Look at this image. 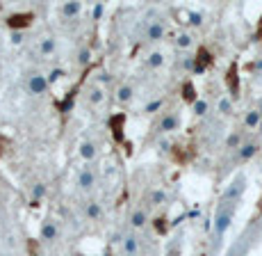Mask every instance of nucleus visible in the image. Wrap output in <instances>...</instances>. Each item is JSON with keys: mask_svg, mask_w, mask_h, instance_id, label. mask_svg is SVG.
I'll return each instance as SVG.
<instances>
[{"mask_svg": "<svg viewBox=\"0 0 262 256\" xmlns=\"http://www.w3.org/2000/svg\"><path fill=\"white\" fill-rule=\"evenodd\" d=\"M258 142H244L242 147L237 149V160H242V163H246V160H251L255 153H258Z\"/></svg>", "mask_w": 262, "mask_h": 256, "instance_id": "obj_16", "label": "nucleus"}, {"mask_svg": "<svg viewBox=\"0 0 262 256\" xmlns=\"http://www.w3.org/2000/svg\"><path fill=\"white\" fill-rule=\"evenodd\" d=\"M194 114H196V117H205V114H208V101L196 99V101H194Z\"/></svg>", "mask_w": 262, "mask_h": 256, "instance_id": "obj_23", "label": "nucleus"}, {"mask_svg": "<svg viewBox=\"0 0 262 256\" xmlns=\"http://www.w3.org/2000/svg\"><path fill=\"white\" fill-rule=\"evenodd\" d=\"M258 110H260V114H262V103H260V105H258Z\"/></svg>", "mask_w": 262, "mask_h": 256, "instance_id": "obj_32", "label": "nucleus"}, {"mask_svg": "<svg viewBox=\"0 0 262 256\" xmlns=\"http://www.w3.org/2000/svg\"><path fill=\"white\" fill-rule=\"evenodd\" d=\"M75 185H78L82 192H92L96 185H98V174H96V169H94V167H82V169L78 172Z\"/></svg>", "mask_w": 262, "mask_h": 256, "instance_id": "obj_5", "label": "nucleus"}, {"mask_svg": "<svg viewBox=\"0 0 262 256\" xmlns=\"http://www.w3.org/2000/svg\"><path fill=\"white\" fill-rule=\"evenodd\" d=\"M219 112L226 114V117H228V114H233V103H230V99H221V101H219Z\"/></svg>", "mask_w": 262, "mask_h": 256, "instance_id": "obj_24", "label": "nucleus"}, {"mask_svg": "<svg viewBox=\"0 0 262 256\" xmlns=\"http://www.w3.org/2000/svg\"><path fill=\"white\" fill-rule=\"evenodd\" d=\"M144 37H146V42H150V44H158V42H162L164 37H167V21L164 18H150V21H146V26H144Z\"/></svg>", "mask_w": 262, "mask_h": 256, "instance_id": "obj_2", "label": "nucleus"}, {"mask_svg": "<svg viewBox=\"0 0 262 256\" xmlns=\"http://www.w3.org/2000/svg\"><path fill=\"white\" fill-rule=\"evenodd\" d=\"M133 99H135V87L130 83H121L117 87V101L121 105H128L133 103Z\"/></svg>", "mask_w": 262, "mask_h": 256, "instance_id": "obj_12", "label": "nucleus"}, {"mask_svg": "<svg viewBox=\"0 0 262 256\" xmlns=\"http://www.w3.org/2000/svg\"><path fill=\"white\" fill-rule=\"evenodd\" d=\"M246 192V176L244 174H239V176H235L230 181V185L224 190V194H221L219 202H233V204H239L242 194Z\"/></svg>", "mask_w": 262, "mask_h": 256, "instance_id": "obj_3", "label": "nucleus"}, {"mask_svg": "<svg viewBox=\"0 0 262 256\" xmlns=\"http://www.w3.org/2000/svg\"><path fill=\"white\" fill-rule=\"evenodd\" d=\"M167 256H180V247H176V245H173V247L169 249V254H167Z\"/></svg>", "mask_w": 262, "mask_h": 256, "instance_id": "obj_31", "label": "nucleus"}, {"mask_svg": "<svg viewBox=\"0 0 262 256\" xmlns=\"http://www.w3.org/2000/svg\"><path fill=\"white\" fill-rule=\"evenodd\" d=\"M178 128H180V112H167L162 119H160L158 130H160L162 135L173 133V130H178Z\"/></svg>", "mask_w": 262, "mask_h": 256, "instance_id": "obj_9", "label": "nucleus"}, {"mask_svg": "<svg viewBox=\"0 0 262 256\" xmlns=\"http://www.w3.org/2000/svg\"><path fill=\"white\" fill-rule=\"evenodd\" d=\"M189 23H191V26L199 28L201 23H203V14H199V12H189Z\"/></svg>", "mask_w": 262, "mask_h": 256, "instance_id": "obj_29", "label": "nucleus"}, {"mask_svg": "<svg viewBox=\"0 0 262 256\" xmlns=\"http://www.w3.org/2000/svg\"><path fill=\"white\" fill-rule=\"evenodd\" d=\"M57 53V39L55 37H43L39 39V55H43V57H50V55Z\"/></svg>", "mask_w": 262, "mask_h": 256, "instance_id": "obj_15", "label": "nucleus"}, {"mask_svg": "<svg viewBox=\"0 0 262 256\" xmlns=\"http://www.w3.org/2000/svg\"><path fill=\"white\" fill-rule=\"evenodd\" d=\"M160 108H162V101H160V99H158V101H153V103H148V105H146V108H144V112H146V114H153L155 110H160Z\"/></svg>", "mask_w": 262, "mask_h": 256, "instance_id": "obj_30", "label": "nucleus"}, {"mask_svg": "<svg viewBox=\"0 0 262 256\" xmlns=\"http://www.w3.org/2000/svg\"><path fill=\"white\" fill-rule=\"evenodd\" d=\"M84 99H87L89 105H100V103L105 101V87H100L98 83L89 85L87 92H84Z\"/></svg>", "mask_w": 262, "mask_h": 256, "instance_id": "obj_11", "label": "nucleus"}, {"mask_svg": "<svg viewBox=\"0 0 262 256\" xmlns=\"http://www.w3.org/2000/svg\"><path fill=\"white\" fill-rule=\"evenodd\" d=\"M128 222H130V229L133 231H142L146 229V224L150 222V213H148V208L146 206H135L133 210H130V215H128Z\"/></svg>", "mask_w": 262, "mask_h": 256, "instance_id": "obj_4", "label": "nucleus"}, {"mask_svg": "<svg viewBox=\"0 0 262 256\" xmlns=\"http://www.w3.org/2000/svg\"><path fill=\"white\" fill-rule=\"evenodd\" d=\"M142 249V238L137 235V231H130L121 238V254L123 256H137Z\"/></svg>", "mask_w": 262, "mask_h": 256, "instance_id": "obj_7", "label": "nucleus"}, {"mask_svg": "<svg viewBox=\"0 0 262 256\" xmlns=\"http://www.w3.org/2000/svg\"><path fill=\"white\" fill-rule=\"evenodd\" d=\"M194 46V37H191L189 32H178L176 34V48H183V51H187V48Z\"/></svg>", "mask_w": 262, "mask_h": 256, "instance_id": "obj_20", "label": "nucleus"}, {"mask_svg": "<svg viewBox=\"0 0 262 256\" xmlns=\"http://www.w3.org/2000/svg\"><path fill=\"white\" fill-rule=\"evenodd\" d=\"M242 144H244V137H242V133H230L228 140H226V147L233 149V151H237Z\"/></svg>", "mask_w": 262, "mask_h": 256, "instance_id": "obj_22", "label": "nucleus"}, {"mask_svg": "<svg viewBox=\"0 0 262 256\" xmlns=\"http://www.w3.org/2000/svg\"><path fill=\"white\" fill-rule=\"evenodd\" d=\"M84 218L87 220H100L103 218V206L98 202H87L84 204Z\"/></svg>", "mask_w": 262, "mask_h": 256, "instance_id": "obj_18", "label": "nucleus"}, {"mask_svg": "<svg viewBox=\"0 0 262 256\" xmlns=\"http://www.w3.org/2000/svg\"><path fill=\"white\" fill-rule=\"evenodd\" d=\"M237 206L239 204H233V202H219V206H216V213H214V224H212L214 240H221L226 235V231L230 229L235 213H237Z\"/></svg>", "mask_w": 262, "mask_h": 256, "instance_id": "obj_1", "label": "nucleus"}, {"mask_svg": "<svg viewBox=\"0 0 262 256\" xmlns=\"http://www.w3.org/2000/svg\"><path fill=\"white\" fill-rule=\"evenodd\" d=\"M9 42H12L14 46L23 44V32H21V30H12V34H9Z\"/></svg>", "mask_w": 262, "mask_h": 256, "instance_id": "obj_28", "label": "nucleus"}, {"mask_svg": "<svg viewBox=\"0 0 262 256\" xmlns=\"http://www.w3.org/2000/svg\"><path fill=\"white\" fill-rule=\"evenodd\" d=\"M64 76H67V71H64V69H53V71L48 73V83L53 85V83H57V80H62Z\"/></svg>", "mask_w": 262, "mask_h": 256, "instance_id": "obj_25", "label": "nucleus"}, {"mask_svg": "<svg viewBox=\"0 0 262 256\" xmlns=\"http://www.w3.org/2000/svg\"><path fill=\"white\" fill-rule=\"evenodd\" d=\"M167 202H169L167 190L155 188V190H150V192H148V204H150V206H164Z\"/></svg>", "mask_w": 262, "mask_h": 256, "instance_id": "obj_17", "label": "nucleus"}, {"mask_svg": "<svg viewBox=\"0 0 262 256\" xmlns=\"http://www.w3.org/2000/svg\"><path fill=\"white\" fill-rule=\"evenodd\" d=\"M105 14V5L103 3H98V5H94L92 7V16H94V21H100V16Z\"/></svg>", "mask_w": 262, "mask_h": 256, "instance_id": "obj_26", "label": "nucleus"}, {"mask_svg": "<svg viewBox=\"0 0 262 256\" xmlns=\"http://www.w3.org/2000/svg\"><path fill=\"white\" fill-rule=\"evenodd\" d=\"M25 87H28V94H32V96H43V94L48 92V87H50L48 76H41V73H30Z\"/></svg>", "mask_w": 262, "mask_h": 256, "instance_id": "obj_6", "label": "nucleus"}, {"mask_svg": "<svg viewBox=\"0 0 262 256\" xmlns=\"http://www.w3.org/2000/svg\"><path fill=\"white\" fill-rule=\"evenodd\" d=\"M43 194H46V188H43V183H37V185L32 188V197H34V202H39V199H41Z\"/></svg>", "mask_w": 262, "mask_h": 256, "instance_id": "obj_27", "label": "nucleus"}, {"mask_svg": "<svg viewBox=\"0 0 262 256\" xmlns=\"http://www.w3.org/2000/svg\"><path fill=\"white\" fill-rule=\"evenodd\" d=\"M78 153H80V158H82L84 163H94V160L98 158V144L92 142V140H82V142H80Z\"/></svg>", "mask_w": 262, "mask_h": 256, "instance_id": "obj_10", "label": "nucleus"}, {"mask_svg": "<svg viewBox=\"0 0 262 256\" xmlns=\"http://www.w3.org/2000/svg\"><path fill=\"white\" fill-rule=\"evenodd\" d=\"M146 67L148 69H160V67H164V53L162 51H153L146 57Z\"/></svg>", "mask_w": 262, "mask_h": 256, "instance_id": "obj_19", "label": "nucleus"}, {"mask_svg": "<svg viewBox=\"0 0 262 256\" xmlns=\"http://www.w3.org/2000/svg\"><path fill=\"white\" fill-rule=\"evenodd\" d=\"M39 238L43 240V243H55V240L59 238V224H57V220H53V218H48V220H43L41 222V229H39Z\"/></svg>", "mask_w": 262, "mask_h": 256, "instance_id": "obj_8", "label": "nucleus"}, {"mask_svg": "<svg viewBox=\"0 0 262 256\" xmlns=\"http://www.w3.org/2000/svg\"><path fill=\"white\" fill-rule=\"evenodd\" d=\"M75 62H78L80 67H87V64L92 62V48H89V46H80L78 55H75Z\"/></svg>", "mask_w": 262, "mask_h": 256, "instance_id": "obj_21", "label": "nucleus"}, {"mask_svg": "<svg viewBox=\"0 0 262 256\" xmlns=\"http://www.w3.org/2000/svg\"><path fill=\"white\" fill-rule=\"evenodd\" d=\"M82 3H64L62 7H59V14H62L64 18H69V21H73V18H78L80 14H82Z\"/></svg>", "mask_w": 262, "mask_h": 256, "instance_id": "obj_14", "label": "nucleus"}, {"mask_svg": "<svg viewBox=\"0 0 262 256\" xmlns=\"http://www.w3.org/2000/svg\"><path fill=\"white\" fill-rule=\"evenodd\" d=\"M258 126H262V114H260V110H258V108L246 110V112H244V128L255 130Z\"/></svg>", "mask_w": 262, "mask_h": 256, "instance_id": "obj_13", "label": "nucleus"}]
</instances>
